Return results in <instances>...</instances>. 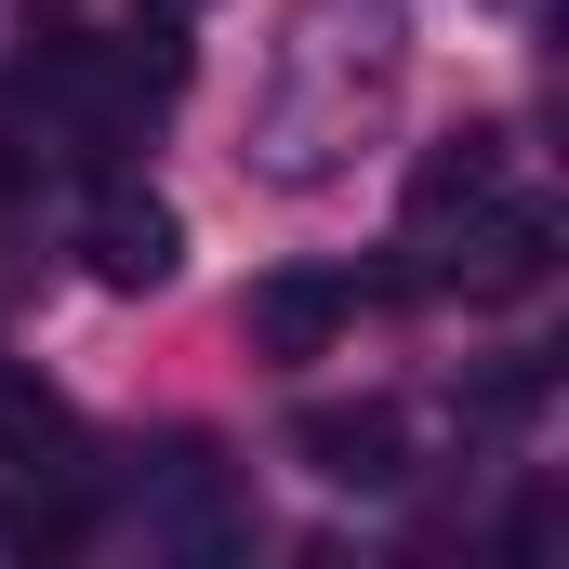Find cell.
Wrapping results in <instances>:
<instances>
[{
    "instance_id": "3",
    "label": "cell",
    "mask_w": 569,
    "mask_h": 569,
    "mask_svg": "<svg viewBox=\"0 0 569 569\" xmlns=\"http://www.w3.org/2000/svg\"><path fill=\"white\" fill-rule=\"evenodd\" d=\"M543 279H557V212L490 199V212L463 226V266H450V291H463V305H530Z\"/></svg>"
},
{
    "instance_id": "4",
    "label": "cell",
    "mask_w": 569,
    "mask_h": 569,
    "mask_svg": "<svg viewBox=\"0 0 569 569\" xmlns=\"http://www.w3.org/2000/svg\"><path fill=\"white\" fill-rule=\"evenodd\" d=\"M186 266V226L159 212V199H133V186H107V212H93V279L107 291H159Z\"/></svg>"
},
{
    "instance_id": "1",
    "label": "cell",
    "mask_w": 569,
    "mask_h": 569,
    "mask_svg": "<svg viewBox=\"0 0 569 569\" xmlns=\"http://www.w3.org/2000/svg\"><path fill=\"white\" fill-rule=\"evenodd\" d=\"M291 463L318 490H411V411L398 398H318V411H291Z\"/></svg>"
},
{
    "instance_id": "6",
    "label": "cell",
    "mask_w": 569,
    "mask_h": 569,
    "mask_svg": "<svg viewBox=\"0 0 569 569\" xmlns=\"http://www.w3.org/2000/svg\"><path fill=\"white\" fill-rule=\"evenodd\" d=\"M0 450H13V463H53V450H67V398L27 385V371H0Z\"/></svg>"
},
{
    "instance_id": "5",
    "label": "cell",
    "mask_w": 569,
    "mask_h": 569,
    "mask_svg": "<svg viewBox=\"0 0 569 569\" xmlns=\"http://www.w3.org/2000/svg\"><path fill=\"white\" fill-rule=\"evenodd\" d=\"M490 199H503V133H450L425 172H411V226H450V212L477 226Z\"/></svg>"
},
{
    "instance_id": "7",
    "label": "cell",
    "mask_w": 569,
    "mask_h": 569,
    "mask_svg": "<svg viewBox=\"0 0 569 569\" xmlns=\"http://www.w3.org/2000/svg\"><path fill=\"white\" fill-rule=\"evenodd\" d=\"M93 530V490H40L27 517H13V543H80Z\"/></svg>"
},
{
    "instance_id": "2",
    "label": "cell",
    "mask_w": 569,
    "mask_h": 569,
    "mask_svg": "<svg viewBox=\"0 0 569 569\" xmlns=\"http://www.w3.org/2000/svg\"><path fill=\"white\" fill-rule=\"evenodd\" d=\"M345 318H358V291L318 279V266H279V279H252V305H239V331H252V358H266V371L331 358V345H345Z\"/></svg>"
},
{
    "instance_id": "8",
    "label": "cell",
    "mask_w": 569,
    "mask_h": 569,
    "mask_svg": "<svg viewBox=\"0 0 569 569\" xmlns=\"http://www.w3.org/2000/svg\"><path fill=\"white\" fill-rule=\"evenodd\" d=\"M172 13H186V0H172Z\"/></svg>"
}]
</instances>
